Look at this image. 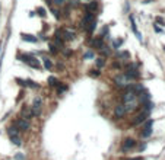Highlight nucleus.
I'll list each match as a JSON object with an SVG mask.
<instances>
[{"label":"nucleus","instance_id":"1","mask_svg":"<svg viewBox=\"0 0 165 160\" xmlns=\"http://www.w3.org/2000/svg\"><path fill=\"white\" fill-rule=\"evenodd\" d=\"M113 82H114V85L117 86L118 89H126L132 85L133 80H130L126 73H120V74H115L114 77H113Z\"/></svg>","mask_w":165,"mask_h":160},{"label":"nucleus","instance_id":"2","mask_svg":"<svg viewBox=\"0 0 165 160\" xmlns=\"http://www.w3.org/2000/svg\"><path fill=\"white\" fill-rule=\"evenodd\" d=\"M94 20H96V18H95V12L86 10V12H85V15H83L82 22H80V26H82V28L86 31V29H88V26L91 25V23H92Z\"/></svg>","mask_w":165,"mask_h":160},{"label":"nucleus","instance_id":"3","mask_svg":"<svg viewBox=\"0 0 165 160\" xmlns=\"http://www.w3.org/2000/svg\"><path fill=\"white\" fill-rule=\"evenodd\" d=\"M22 61L23 63H26L28 66H31L32 69H41V64H40V61L35 57H32V55H28V54H25V55L22 57Z\"/></svg>","mask_w":165,"mask_h":160},{"label":"nucleus","instance_id":"4","mask_svg":"<svg viewBox=\"0 0 165 160\" xmlns=\"http://www.w3.org/2000/svg\"><path fill=\"white\" fill-rule=\"evenodd\" d=\"M41 105H42V99L40 96H37L34 99V102H32V113L34 115H40L41 113Z\"/></svg>","mask_w":165,"mask_h":160},{"label":"nucleus","instance_id":"5","mask_svg":"<svg viewBox=\"0 0 165 160\" xmlns=\"http://www.w3.org/2000/svg\"><path fill=\"white\" fill-rule=\"evenodd\" d=\"M13 125H15L18 130H21V131H25V130L29 128V122H28V119L26 118H18Z\"/></svg>","mask_w":165,"mask_h":160},{"label":"nucleus","instance_id":"6","mask_svg":"<svg viewBox=\"0 0 165 160\" xmlns=\"http://www.w3.org/2000/svg\"><path fill=\"white\" fill-rule=\"evenodd\" d=\"M149 116V111H146V109H143L140 113H137L136 116H134V119H133V125H137V124H142L143 121H146V118Z\"/></svg>","mask_w":165,"mask_h":160},{"label":"nucleus","instance_id":"7","mask_svg":"<svg viewBox=\"0 0 165 160\" xmlns=\"http://www.w3.org/2000/svg\"><path fill=\"white\" fill-rule=\"evenodd\" d=\"M126 74L129 76L130 80H136V79H139L140 73L137 71V69L134 66H129V67H127V70H126Z\"/></svg>","mask_w":165,"mask_h":160},{"label":"nucleus","instance_id":"8","mask_svg":"<svg viewBox=\"0 0 165 160\" xmlns=\"http://www.w3.org/2000/svg\"><path fill=\"white\" fill-rule=\"evenodd\" d=\"M152 125H153V119H149V121H146L145 128H143V131H142V137H143V138L151 137V134H152Z\"/></svg>","mask_w":165,"mask_h":160},{"label":"nucleus","instance_id":"9","mask_svg":"<svg viewBox=\"0 0 165 160\" xmlns=\"http://www.w3.org/2000/svg\"><path fill=\"white\" fill-rule=\"evenodd\" d=\"M127 113V109H126V106H124L123 104H120V105H117V106L114 108V116L115 118H123L124 115Z\"/></svg>","mask_w":165,"mask_h":160},{"label":"nucleus","instance_id":"10","mask_svg":"<svg viewBox=\"0 0 165 160\" xmlns=\"http://www.w3.org/2000/svg\"><path fill=\"white\" fill-rule=\"evenodd\" d=\"M129 19H130V25H132V31H133V34L136 35V38L139 39V41H142V34L137 31V25H136V20H134V16L130 15V16H129Z\"/></svg>","mask_w":165,"mask_h":160},{"label":"nucleus","instance_id":"11","mask_svg":"<svg viewBox=\"0 0 165 160\" xmlns=\"http://www.w3.org/2000/svg\"><path fill=\"white\" fill-rule=\"evenodd\" d=\"M134 146H136V140H133V138H126V140L123 141L121 150H123V151H127V150H130V148H133Z\"/></svg>","mask_w":165,"mask_h":160},{"label":"nucleus","instance_id":"12","mask_svg":"<svg viewBox=\"0 0 165 160\" xmlns=\"http://www.w3.org/2000/svg\"><path fill=\"white\" fill-rule=\"evenodd\" d=\"M91 47H92L94 50H101V48L104 47V38H102V37L94 38L92 42H91Z\"/></svg>","mask_w":165,"mask_h":160},{"label":"nucleus","instance_id":"13","mask_svg":"<svg viewBox=\"0 0 165 160\" xmlns=\"http://www.w3.org/2000/svg\"><path fill=\"white\" fill-rule=\"evenodd\" d=\"M60 34H61V38H63V39H66V41H72V39H75V37H76V35H75V32H73V31H69V29H63Z\"/></svg>","mask_w":165,"mask_h":160},{"label":"nucleus","instance_id":"14","mask_svg":"<svg viewBox=\"0 0 165 160\" xmlns=\"http://www.w3.org/2000/svg\"><path fill=\"white\" fill-rule=\"evenodd\" d=\"M21 37H22L23 41H26V42H32V44H35V42L38 41V38L34 37V35H31V34H21Z\"/></svg>","mask_w":165,"mask_h":160},{"label":"nucleus","instance_id":"15","mask_svg":"<svg viewBox=\"0 0 165 160\" xmlns=\"http://www.w3.org/2000/svg\"><path fill=\"white\" fill-rule=\"evenodd\" d=\"M16 82L22 86H29V87H38L37 83H34L32 80H22V79H16Z\"/></svg>","mask_w":165,"mask_h":160},{"label":"nucleus","instance_id":"16","mask_svg":"<svg viewBox=\"0 0 165 160\" xmlns=\"http://www.w3.org/2000/svg\"><path fill=\"white\" fill-rule=\"evenodd\" d=\"M7 132H9V135H10V137H16V135L19 134V130L16 128L15 125H12V127H9V130H7Z\"/></svg>","mask_w":165,"mask_h":160},{"label":"nucleus","instance_id":"17","mask_svg":"<svg viewBox=\"0 0 165 160\" xmlns=\"http://www.w3.org/2000/svg\"><path fill=\"white\" fill-rule=\"evenodd\" d=\"M42 61H44V67H45L47 70H50L51 67H53V63H51L50 58H47V57H45V58H42Z\"/></svg>","mask_w":165,"mask_h":160},{"label":"nucleus","instance_id":"18","mask_svg":"<svg viewBox=\"0 0 165 160\" xmlns=\"http://www.w3.org/2000/svg\"><path fill=\"white\" fill-rule=\"evenodd\" d=\"M96 6H98V4H96V2H91L89 4H86L85 9H86V10H91V12H94V10L96 9Z\"/></svg>","mask_w":165,"mask_h":160},{"label":"nucleus","instance_id":"19","mask_svg":"<svg viewBox=\"0 0 165 160\" xmlns=\"http://www.w3.org/2000/svg\"><path fill=\"white\" fill-rule=\"evenodd\" d=\"M10 140H12V143L15 146H21V144H22V141H21V138L18 137V135H16V137H10Z\"/></svg>","mask_w":165,"mask_h":160},{"label":"nucleus","instance_id":"20","mask_svg":"<svg viewBox=\"0 0 165 160\" xmlns=\"http://www.w3.org/2000/svg\"><path fill=\"white\" fill-rule=\"evenodd\" d=\"M57 79L56 77H53V76H51V77H48V85L50 86H57Z\"/></svg>","mask_w":165,"mask_h":160},{"label":"nucleus","instance_id":"21","mask_svg":"<svg viewBox=\"0 0 165 160\" xmlns=\"http://www.w3.org/2000/svg\"><path fill=\"white\" fill-rule=\"evenodd\" d=\"M118 57L120 58H130V53L129 51H121V53H118Z\"/></svg>","mask_w":165,"mask_h":160},{"label":"nucleus","instance_id":"22","mask_svg":"<svg viewBox=\"0 0 165 160\" xmlns=\"http://www.w3.org/2000/svg\"><path fill=\"white\" fill-rule=\"evenodd\" d=\"M95 26H96V20H94V22L91 23V25H89V26H88V29H86V31H88L89 34H92V32L95 31Z\"/></svg>","mask_w":165,"mask_h":160},{"label":"nucleus","instance_id":"23","mask_svg":"<svg viewBox=\"0 0 165 160\" xmlns=\"http://www.w3.org/2000/svg\"><path fill=\"white\" fill-rule=\"evenodd\" d=\"M66 90H67V86H66V85H59V86H57V92H59V95L63 93V92H66Z\"/></svg>","mask_w":165,"mask_h":160},{"label":"nucleus","instance_id":"24","mask_svg":"<svg viewBox=\"0 0 165 160\" xmlns=\"http://www.w3.org/2000/svg\"><path fill=\"white\" fill-rule=\"evenodd\" d=\"M123 44V39H115L114 42H113V47L115 48V50H118V48H120V45Z\"/></svg>","mask_w":165,"mask_h":160},{"label":"nucleus","instance_id":"25","mask_svg":"<svg viewBox=\"0 0 165 160\" xmlns=\"http://www.w3.org/2000/svg\"><path fill=\"white\" fill-rule=\"evenodd\" d=\"M99 51H101L102 55H110V48H108V47H102Z\"/></svg>","mask_w":165,"mask_h":160},{"label":"nucleus","instance_id":"26","mask_svg":"<svg viewBox=\"0 0 165 160\" xmlns=\"http://www.w3.org/2000/svg\"><path fill=\"white\" fill-rule=\"evenodd\" d=\"M104 64H105V61H104V58H102V57L96 58V66H98V67H102Z\"/></svg>","mask_w":165,"mask_h":160},{"label":"nucleus","instance_id":"27","mask_svg":"<svg viewBox=\"0 0 165 160\" xmlns=\"http://www.w3.org/2000/svg\"><path fill=\"white\" fill-rule=\"evenodd\" d=\"M37 12H38V15L41 16V18H44V16L47 15V13H45V10L42 9V7H37Z\"/></svg>","mask_w":165,"mask_h":160},{"label":"nucleus","instance_id":"28","mask_svg":"<svg viewBox=\"0 0 165 160\" xmlns=\"http://www.w3.org/2000/svg\"><path fill=\"white\" fill-rule=\"evenodd\" d=\"M53 2H54L56 4H59V6H61V4L64 3V0H53Z\"/></svg>","mask_w":165,"mask_h":160},{"label":"nucleus","instance_id":"29","mask_svg":"<svg viewBox=\"0 0 165 160\" xmlns=\"http://www.w3.org/2000/svg\"><path fill=\"white\" fill-rule=\"evenodd\" d=\"M91 76H95L96 77V76H99V71L98 70H92V71H91Z\"/></svg>","mask_w":165,"mask_h":160},{"label":"nucleus","instance_id":"30","mask_svg":"<svg viewBox=\"0 0 165 160\" xmlns=\"http://www.w3.org/2000/svg\"><path fill=\"white\" fill-rule=\"evenodd\" d=\"M50 50H51V53H57V50H56V45H53V44L50 45Z\"/></svg>","mask_w":165,"mask_h":160},{"label":"nucleus","instance_id":"31","mask_svg":"<svg viewBox=\"0 0 165 160\" xmlns=\"http://www.w3.org/2000/svg\"><path fill=\"white\" fill-rule=\"evenodd\" d=\"M156 22H159V23H162V25H164V19H162V18H156Z\"/></svg>","mask_w":165,"mask_h":160},{"label":"nucleus","instance_id":"32","mask_svg":"<svg viewBox=\"0 0 165 160\" xmlns=\"http://www.w3.org/2000/svg\"><path fill=\"white\" fill-rule=\"evenodd\" d=\"M85 57H86V58H91V57H94V54H92V53H86Z\"/></svg>","mask_w":165,"mask_h":160},{"label":"nucleus","instance_id":"33","mask_svg":"<svg viewBox=\"0 0 165 160\" xmlns=\"http://www.w3.org/2000/svg\"><path fill=\"white\" fill-rule=\"evenodd\" d=\"M15 157H16V159H18V160H22V159H23V156H22V154H16Z\"/></svg>","mask_w":165,"mask_h":160},{"label":"nucleus","instance_id":"34","mask_svg":"<svg viewBox=\"0 0 165 160\" xmlns=\"http://www.w3.org/2000/svg\"><path fill=\"white\" fill-rule=\"evenodd\" d=\"M153 28H155V31H156V32H161V29H159L156 25H153Z\"/></svg>","mask_w":165,"mask_h":160},{"label":"nucleus","instance_id":"35","mask_svg":"<svg viewBox=\"0 0 165 160\" xmlns=\"http://www.w3.org/2000/svg\"><path fill=\"white\" fill-rule=\"evenodd\" d=\"M130 160H143V157H134V159H130Z\"/></svg>","mask_w":165,"mask_h":160}]
</instances>
